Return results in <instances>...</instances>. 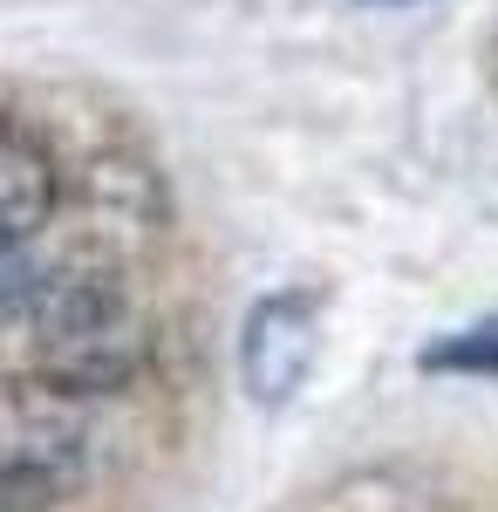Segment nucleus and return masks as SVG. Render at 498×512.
I'll list each match as a JSON object with an SVG mask.
<instances>
[{"instance_id":"nucleus-8","label":"nucleus","mask_w":498,"mask_h":512,"mask_svg":"<svg viewBox=\"0 0 498 512\" xmlns=\"http://www.w3.org/2000/svg\"><path fill=\"white\" fill-rule=\"evenodd\" d=\"M0 512H21V506H14V499H0Z\"/></svg>"},{"instance_id":"nucleus-2","label":"nucleus","mask_w":498,"mask_h":512,"mask_svg":"<svg viewBox=\"0 0 498 512\" xmlns=\"http://www.w3.org/2000/svg\"><path fill=\"white\" fill-rule=\"evenodd\" d=\"M96 458L89 396L62 390L48 376H0V499L41 506L76 492Z\"/></svg>"},{"instance_id":"nucleus-4","label":"nucleus","mask_w":498,"mask_h":512,"mask_svg":"<svg viewBox=\"0 0 498 512\" xmlns=\"http://www.w3.org/2000/svg\"><path fill=\"white\" fill-rule=\"evenodd\" d=\"M55 198H62V178H55L48 137L0 110V239L28 246L55 219Z\"/></svg>"},{"instance_id":"nucleus-6","label":"nucleus","mask_w":498,"mask_h":512,"mask_svg":"<svg viewBox=\"0 0 498 512\" xmlns=\"http://www.w3.org/2000/svg\"><path fill=\"white\" fill-rule=\"evenodd\" d=\"M28 260H21V246L14 239H0V321L14 315V308H28Z\"/></svg>"},{"instance_id":"nucleus-3","label":"nucleus","mask_w":498,"mask_h":512,"mask_svg":"<svg viewBox=\"0 0 498 512\" xmlns=\"http://www.w3.org/2000/svg\"><path fill=\"white\" fill-rule=\"evenodd\" d=\"M314 355H321V301L307 287H280V294L246 308V321H239V383L253 403L280 410L314 376Z\"/></svg>"},{"instance_id":"nucleus-1","label":"nucleus","mask_w":498,"mask_h":512,"mask_svg":"<svg viewBox=\"0 0 498 512\" xmlns=\"http://www.w3.org/2000/svg\"><path fill=\"white\" fill-rule=\"evenodd\" d=\"M28 342L48 383L116 396L151 362V321L110 253H69L28 280Z\"/></svg>"},{"instance_id":"nucleus-7","label":"nucleus","mask_w":498,"mask_h":512,"mask_svg":"<svg viewBox=\"0 0 498 512\" xmlns=\"http://www.w3.org/2000/svg\"><path fill=\"white\" fill-rule=\"evenodd\" d=\"M362 7H410V0H362Z\"/></svg>"},{"instance_id":"nucleus-5","label":"nucleus","mask_w":498,"mask_h":512,"mask_svg":"<svg viewBox=\"0 0 498 512\" xmlns=\"http://www.w3.org/2000/svg\"><path fill=\"white\" fill-rule=\"evenodd\" d=\"M423 376H498V315L471 321V328H451L437 342L417 349Z\"/></svg>"}]
</instances>
